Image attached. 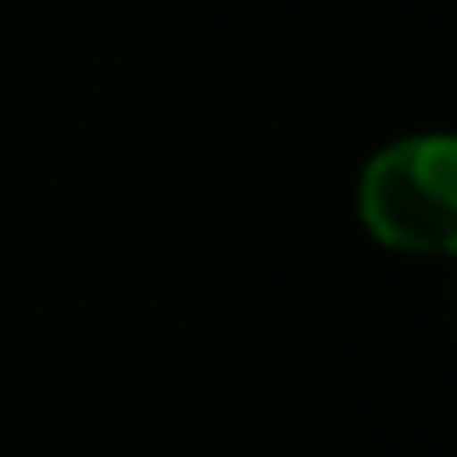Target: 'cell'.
Returning <instances> with one entry per match:
<instances>
[{
  "label": "cell",
  "instance_id": "cell-1",
  "mask_svg": "<svg viewBox=\"0 0 457 457\" xmlns=\"http://www.w3.org/2000/svg\"><path fill=\"white\" fill-rule=\"evenodd\" d=\"M353 220L388 255L440 261L457 249V139L405 134L365 156L353 179Z\"/></svg>",
  "mask_w": 457,
  "mask_h": 457
}]
</instances>
